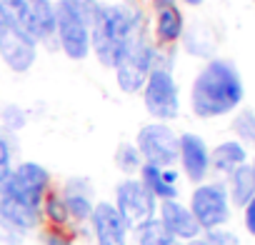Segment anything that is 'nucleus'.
Masks as SVG:
<instances>
[{
    "mask_svg": "<svg viewBox=\"0 0 255 245\" xmlns=\"http://www.w3.org/2000/svg\"><path fill=\"white\" fill-rule=\"evenodd\" d=\"M245 85L238 68L225 58H210L193 78L188 90L190 113L198 120H218L240 108Z\"/></svg>",
    "mask_w": 255,
    "mask_h": 245,
    "instance_id": "f257e3e1",
    "label": "nucleus"
},
{
    "mask_svg": "<svg viewBox=\"0 0 255 245\" xmlns=\"http://www.w3.org/2000/svg\"><path fill=\"white\" fill-rule=\"evenodd\" d=\"M145 30L143 13L128 3H100L90 18V55L108 70L115 68L125 45Z\"/></svg>",
    "mask_w": 255,
    "mask_h": 245,
    "instance_id": "f03ea898",
    "label": "nucleus"
},
{
    "mask_svg": "<svg viewBox=\"0 0 255 245\" xmlns=\"http://www.w3.org/2000/svg\"><path fill=\"white\" fill-rule=\"evenodd\" d=\"M95 5V0H55L53 45L73 63L90 58V18Z\"/></svg>",
    "mask_w": 255,
    "mask_h": 245,
    "instance_id": "7ed1b4c3",
    "label": "nucleus"
},
{
    "mask_svg": "<svg viewBox=\"0 0 255 245\" xmlns=\"http://www.w3.org/2000/svg\"><path fill=\"white\" fill-rule=\"evenodd\" d=\"M155 53H158V48L145 30L138 33L125 45L120 60L113 68L115 85L123 95H140L150 70L155 68Z\"/></svg>",
    "mask_w": 255,
    "mask_h": 245,
    "instance_id": "20e7f679",
    "label": "nucleus"
},
{
    "mask_svg": "<svg viewBox=\"0 0 255 245\" xmlns=\"http://www.w3.org/2000/svg\"><path fill=\"white\" fill-rule=\"evenodd\" d=\"M140 100L150 120L175 122L183 113V98H180V85L173 75V68L155 65L140 90Z\"/></svg>",
    "mask_w": 255,
    "mask_h": 245,
    "instance_id": "39448f33",
    "label": "nucleus"
},
{
    "mask_svg": "<svg viewBox=\"0 0 255 245\" xmlns=\"http://www.w3.org/2000/svg\"><path fill=\"white\" fill-rule=\"evenodd\" d=\"M188 208L195 215L203 233L225 228L233 218V205H230L228 188L223 180H205V183L193 185L188 195Z\"/></svg>",
    "mask_w": 255,
    "mask_h": 245,
    "instance_id": "423d86ee",
    "label": "nucleus"
},
{
    "mask_svg": "<svg viewBox=\"0 0 255 245\" xmlns=\"http://www.w3.org/2000/svg\"><path fill=\"white\" fill-rule=\"evenodd\" d=\"M178 138L180 133L173 128V122L148 120L138 128L133 143L145 163L158 168H173L178 165Z\"/></svg>",
    "mask_w": 255,
    "mask_h": 245,
    "instance_id": "0eeeda50",
    "label": "nucleus"
},
{
    "mask_svg": "<svg viewBox=\"0 0 255 245\" xmlns=\"http://www.w3.org/2000/svg\"><path fill=\"white\" fill-rule=\"evenodd\" d=\"M5 185L10 188L13 195H18L25 205L35 208L40 213V203L48 195V190H53L58 183L53 178V173L38 163V160H18L13 173L8 175Z\"/></svg>",
    "mask_w": 255,
    "mask_h": 245,
    "instance_id": "6e6552de",
    "label": "nucleus"
},
{
    "mask_svg": "<svg viewBox=\"0 0 255 245\" xmlns=\"http://www.w3.org/2000/svg\"><path fill=\"white\" fill-rule=\"evenodd\" d=\"M113 205L128 223V228H135L158 213V200L138 178H120L113 188Z\"/></svg>",
    "mask_w": 255,
    "mask_h": 245,
    "instance_id": "1a4fd4ad",
    "label": "nucleus"
},
{
    "mask_svg": "<svg viewBox=\"0 0 255 245\" xmlns=\"http://www.w3.org/2000/svg\"><path fill=\"white\" fill-rule=\"evenodd\" d=\"M38 43L18 25L0 18V63L10 73L25 75L38 63Z\"/></svg>",
    "mask_w": 255,
    "mask_h": 245,
    "instance_id": "9d476101",
    "label": "nucleus"
},
{
    "mask_svg": "<svg viewBox=\"0 0 255 245\" xmlns=\"http://www.w3.org/2000/svg\"><path fill=\"white\" fill-rule=\"evenodd\" d=\"M88 235L103 245H130V228L115 210L113 200H95L88 220Z\"/></svg>",
    "mask_w": 255,
    "mask_h": 245,
    "instance_id": "9b49d317",
    "label": "nucleus"
},
{
    "mask_svg": "<svg viewBox=\"0 0 255 245\" xmlns=\"http://www.w3.org/2000/svg\"><path fill=\"white\" fill-rule=\"evenodd\" d=\"M178 170L193 185L208 180V175H210V148L203 140V135H198L193 130L180 133V138H178Z\"/></svg>",
    "mask_w": 255,
    "mask_h": 245,
    "instance_id": "f8f14e48",
    "label": "nucleus"
},
{
    "mask_svg": "<svg viewBox=\"0 0 255 245\" xmlns=\"http://www.w3.org/2000/svg\"><path fill=\"white\" fill-rule=\"evenodd\" d=\"M65 205H68V213H70V223L73 228L78 230H88V220L93 215V208H95V185L88 175H70L65 178L60 185H58Z\"/></svg>",
    "mask_w": 255,
    "mask_h": 245,
    "instance_id": "ddd939ff",
    "label": "nucleus"
},
{
    "mask_svg": "<svg viewBox=\"0 0 255 245\" xmlns=\"http://www.w3.org/2000/svg\"><path fill=\"white\" fill-rule=\"evenodd\" d=\"M185 35V15L178 0H153V43L158 48H175Z\"/></svg>",
    "mask_w": 255,
    "mask_h": 245,
    "instance_id": "4468645a",
    "label": "nucleus"
},
{
    "mask_svg": "<svg viewBox=\"0 0 255 245\" xmlns=\"http://www.w3.org/2000/svg\"><path fill=\"white\" fill-rule=\"evenodd\" d=\"M155 218L163 223V228L168 230V235H170L173 240L190 243V240H195V238L203 235V230H200L195 215L190 213L188 203H183L180 198L158 203V213H155Z\"/></svg>",
    "mask_w": 255,
    "mask_h": 245,
    "instance_id": "2eb2a0df",
    "label": "nucleus"
},
{
    "mask_svg": "<svg viewBox=\"0 0 255 245\" xmlns=\"http://www.w3.org/2000/svg\"><path fill=\"white\" fill-rule=\"evenodd\" d=\"M0 228H10L25 235H33L40 228V213L13 195L5 183H0Z\"/></svg>",
    "mask_w": 255,
    "mask_h": 245,
    "instance_id": "dca6fc26",
    "label": "nucleus"
},
{
    "mask_svg": "<svg viewBox=\"0 0 255 245\" xmlns=\"http://www.w3.org/2000/svg\"><path fill=\"white\" fill-rule=\"evenodd\" d=\"M245 163H248V148L235 138L223 140L215 148H210V173H218V175L228 178L233 170H238Z\"/></svg>",
    "mask_w": 255,
    "mask_h": 245,
    "instance_id": "f3484780",
    "label": "nucleus"
},
{
    "mask_svg": "<svg viewBox=\"0 0 255 245\" xmlns=\"http://www.w3.org/2000/svg\"><path fill=\"white\" fill-rule=\"evenodd\" d=\"M228 188V198L233 208H245L250 203V198L255 195V173L250 168V160L245 165H240L238 170H233L228 175V180H223Z\"/></svg>",
    "mask_w": 255,
    "mask_h": 245,
    "instance_id": "a211bd4d",
    "label": "nucleus"
},
{
    "mask_svg": "<svg viewBox=\"0 0 255 245\" xmlns=\"http://www.w3.org/2000/svg\"><path fill=\"white\" fill-rule=\"evenodd\" d=\"M40 225H45V228H73L68 205H65L58 185L53 190H48V195L40 203Z\"/></svg>",
    "mask_w": 255,
    "mask_h": 245,
    "instance_id": "6ab92c4d",
    "label": "nucleus"
},
{
    "mask_svg": "<svg viewBox=\"0 0 255 245\" xmlns=\"http://www.w3.org/2000/svg\"><path fill=\"white\" fill-rule=\"evenodd\" d=\"M148 190H150V195L158 200V203H163V200H175V198H180V188H175V185H168L165 180H163V168H158V165H150V163H143V168L138 170V175H135Z\"/></svg>",
    "mask_w": 255,
    "mask_h": 245,
    "instance_id": "aec40b11",
    "label": "nucleus"
},
{
    "mask_svg": "<svg viewBox=\"0 0 255 245\" xmlns=\"http://www.w3.org/2000/svg\"><path fill=\"white\" fill-rule=\"evenodd\" d=\"M173 238L163 228L158 218H150L135 228H130V245H170Z\"/></svg>",
    "mask_w": 255,
    "mask_h": 245,
    "instance_id": "412c9836",
    "label": "nucleus"
},
{
    "mask_svg": "<svg viewBox=\"0 0 255 245\" xmlns=\"http://www.w3.org/2000/svg\"><path fill=\"white\" fill-rule=\"evenodd\" d=\"M113 163H115L118 173H123V178H135L145 160L133 140H123V143H118V148L113 153Z\"/></svg>",
    "mask_w": 255,
    "mask_h": 245,
    "instance_id": "4be33fe9",
    "label": "nucleus"
},
{
    "mask_svg": "<svg viewBox=\"0 0 255 245\" xmlns=\"http://www.w3.org/2000/svg\"><path fill=\"white\" fill-rule=\"evenodd\" d=\"M30 122V110L18 105V103H3L0 105V130L8 133V135H15L23 133Z\"/></svg>",
    "mask_w": 255,
    "mask_h": 245,
    "instance_id": "5701e85b",
    "label": "nucleus"
},
{
    "mask_svg": "<svg viewBox=\"0 0 255 245\" xmlns=\"http://www.w3.org/2000/svg\"><path fill=\"white\" fill-rule=\"evenodd\" d=\"M18 138L0 130V183H5L18 163Z\"/></svg>",
    "mask_w": 255,
    "mask_h": 245,
    "instance_id": "b1692460",
    "label": "nucleus"
},
{
    "mask_svg": "<svg viewBox=\"0 0 255 245\" xmlns=\"http://www.w3.org/2000/svg\"><path fill=\"white\" fill-rule=\"evenodd\" d=\"M80 233L78 228H38V243L40 245H78L80 243Z\"/></svg>",
    "mask_w": 255,
    "mask_h": 245,
    "instance_id": "393cba45",
    "label": "nucleus"
},
{
    "mask_svg": "<svg viewBox=\"0 0 255 245\" xmlns=\"http://www.w3.org/2000/svg\"><path fill=\"white\" fill-rule=\"evenodd\" d=\"M233 133L238 135L235 140H240L245 148H255V110H240L233 118Z\"/></svg>",
    "mask_w": 255,
    "mask_h": 245,
    "instance_id": "a878e982",
    "label": "nucleus"
},
{
    "mask_svg": "<svg viewBox=\"0 0 255 245\" xmlns=\"http://www.w3.org/2000/svg\"><path fill=\"white\" fill-rule=\"evenodd\" d=\"M203 238H205L208 243H213V245H240V238H238L233 230H228V228L205 230V233H203Z\"/></svg>",
    "mask_w": 255,
    "mask_h": 245,
    "instance_id": "bb28decb",
    "label": "nucleus"
},
{
    "mask_svg": "<svg viewBox=\"0 0 255 245\" xmlns=\"http://www.w3.org/2000/svg\"><path fill=\"white\" fill-rule=\"evenodd\" d=\"M243 225L248 230V235L255 238V195L250 198V203L243 208Z\"/></svg>",
    "mask_w": 255,
    "mask_h": 245,
    "instance_id": "cd10ccee",
    "label": "nucleus"
},
{
    "mask_svg": "<svg viewBox=\"0 0 255 245\" xmlns=\"http://www.w3.org/2000/svg\"><path fill=\"white\" fill-rule=\"evenodd\" d=\"M185 245H213V243H208V240L200 235V238H195V240H190V243H185Z\"/></svg>",
    "mask_w": 255,
    "mask_h": 245,
    "instance_id": "c85d7f7f",
    "label": "nucleus"
},
{
    "mask_svg": "<svg viewBox=\"0 0 255 245\" xmlns=\"http://www.w3.org/2000/svg\"><path fill=\"white\" fill-rule=\"evenodd\" d=\"M180 3H185L190 8H198V5H203V0H180Z\"/></svg>",
    "mask_w": 255,
    "mask_h": 245,
    "instance_id": "c756f323",
    "label": "nucleus"
},
{
    "mask_svg": "<svg viewBox=\"0 0 255 245\" xmlns=\"http://www.w3.org/2000/svg\"><path fill=\"white\" fill-rule=\"evenodd\" d=\"M250 168H253V173H255V155H253V160H250Z\"/></svg>",
    "mask_w": 255,
    "mask_h": 245,
    "instance_id": "7c9ffc66",
    "label": "nucleus"
},
{
    "mask_svg": "<svg viewBox=\"0 0 255 245\" xmlns=\"http://www.w3.org/2000/svg\"><path fill=\"white\" fill-rule=\"evenodd\" d=\"M170 245H185V243H180V240H173V243H170Z\"/></svg>",
    "mask_w": 255,
    "mask_h": 245,
    "instance_id": "2f4dec72",
    "label": "nucleus"
},
{
    "mask_svg": "<svg viewBox=\"0 0 255 245\" xmlns=\"http://www.w3.org/2000/svg\"><path fill=\"white\" fill-rule=\"evenodd\" d=\"M25 245H40V243H25Z\"/></svg>",
    "mask_w": 255,
    "mask_h": 245,
    "instance_id": "473e14b6",
    "label": "nucleus"
},
{
    "mask_svg": "<svg viewBox=\"0 0 255 245\" xmlns=\"http://www.w3.org/2000/svg\"><path fill=\"white\" fill-rule=\"evenodd\" d=\"M93 245H103V243H93Z\"/></svg>",
    "mask_w": 255,
    "mask_h": 245,
    "instance_id": "72a5a7b5",
    "label": "nucleus"
},
{
    "mask_svg": "<svg viewBox=\"0 0 255 245\" xmlns=\"http://www.w3.org/2000/svg\"><path fill=\"white\" fill-rule=\"evenodd\" d=\"M95 3H100V0H95Z\"/></svg>",
    "mask_w": 255,
    "mask_h": 245,
    "instance_id": "f704fd0d",
    "label": "nucleus"
}]
</instances>
